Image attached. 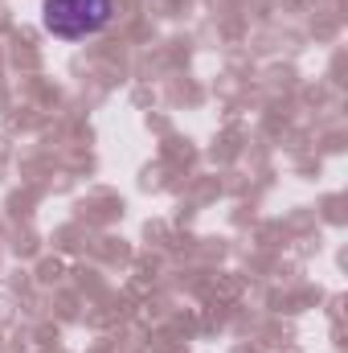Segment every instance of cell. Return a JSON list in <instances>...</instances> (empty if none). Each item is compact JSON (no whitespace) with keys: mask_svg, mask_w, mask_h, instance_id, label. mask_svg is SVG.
Returning a JSON list of instances; mask_svg holds the SVG:
<instances>
[{"mask_svg":"<svg viewBox=\"0 0 348 353\" xmlns=\"http://www.w3.org/2000/svg\"><path fill=\"white\" fill-rule=\"evenodd\" d=\"M115 17V0H45L41 25L62 41H87L102 33Z\"/></svg>","mask_w":348,"mask_h":353,"instance_id":"1","label":"cell"}]
</instances>
